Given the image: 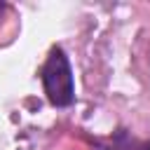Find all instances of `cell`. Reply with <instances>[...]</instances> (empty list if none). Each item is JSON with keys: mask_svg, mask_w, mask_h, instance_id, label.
I'll use <instances>...</instances> for the list:
<instances>
[{"mask_svg": "<svg viewBox=\"0 0 150 150\" xmlns=\"http://www.w3.org/2000/svg\"><path fill=\"white\" fill-rule=\"evenodd\" d=\"M138 150H150V141H148V143H141V145H138Z\"/></svg>", "mask_w": 150, "mask_h": 150, "instance_id": "7a4b0ae2", "label": "cell"}, {"mask_svg": "<svg viewBox=\"0 0 150 150\" xmlns=\"http://www.w3.org/2000/svg\"><path fill=\"white\" fill-rule=\"evenodd\" d=\"M40 80L45 87V94L52 105L56 108H68L75 101V80H73V68L61 47H52L47 61L40 68Z\"/></svg>", "mask_w": 150, "mask_h": 150, "instance_id": "6da1fadb", "label": "cell"}]
</instances>
